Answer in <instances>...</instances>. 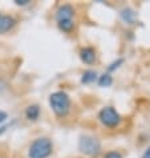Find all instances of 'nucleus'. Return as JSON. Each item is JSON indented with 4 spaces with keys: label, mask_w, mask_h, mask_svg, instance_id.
<instances>
[{
    "label": "nucleus",
    "mask_w": 150,
    "mask_h": 158,
    "mask_svg": "<svg viewBox=\"0 0 150 158\" xmlns=\"http://www.w3.org/2000/svg\"><path fill=\"white\" fill-rule=\"evenodd\" d=\"M112 82H113V78H112V76H110L109 73L101 74L100 78H98V85L100 86H110L112 85Z\"/></svg>",
    "instance_id": "obj_11"
},
{
    "label": "nucleus",
    "mask_w": 150,
    "mask_h": 158,
    "mask_svg": "<svg viewBox=\"0 0 150 158\" xmlns=\"http://www.w3.org/2000/svg\"><path fill=\"white\" fill-rule=\"evenodd\" d=\"M59 28L64 32H70L74 27V21L73 20H64V21H59Z\"/></svg>",
    "instance_id": "obj_12"
},
{
    "label": "nucleus",
    "mask_w": 150,
    "mask_h": 158,
    "mask_svg": "<svg viewBox=\"0 0 150 158\" xmlns=\"http://www.w3.org/2000/svg\"><path fill=\"white\" fill-rule=\"evenodd\" d=\"M73 16H74V8L70 4H63L61 7H59V10L56 12L57 23L64 20H73Z\"/></svg>",
    "instance_id": "obj_5"
},
{
    "label": "nucleus",
    "mask_w": 150,
    "mask_h": 158,
    "mask_svg": "<svg viewBox=\"0 0 150 158\" xmlns=\"http://www.w3.org/2000/svg\"><path fill=\"white\" fill-rule=\"evenodd\" d=\"M121 64H123V59H118V60H116V61H113L112 64L108 67V71L109 72H112V71H114V69H117L118 67H120Z\"/></svg>",
    "instance_id": "obj_13"
},
{
    "label": "nucleus",
    "mask_w": 150,
    "mask_h": 158,
    "mask_svg": "<svg viewBox=\"0 0 150 158\" xmlns=\"http://www.w3.org/2000/svg\"><path fill=\"white\" fill-rule=\"evenodd\" d=\"M96 78H97V73L94 71H85L82 73L81 82L82 84H90V82H93Z\"/></svg>",
    "instance_id": "obj_10"
},
{
    "label": "nucleus",
    "mask_w": 150,
    "mask_h": 158,
    "mask_svg": "<svg viewBox=\"0 0 150 158\" xmlns=\"http://www.w3.org/2000/svg\"><path fill=\"white\" fill-rule=\"evenodd\" d=\"M16 24L15 19L10 15H0V33H6L14 28Z\"/></svg>",
    "instance_id": "obj_6"
},
{
    "label": "nucleus",
    "mask_w": 150,
    "mask_h": 158,
    "mask_svg": "<svg viewBox=\"0 0 150 158\" xmlns=\"http://www.w3.org/2000/svg\"><path fill=\"white\" fill-rule=\"evenodd\" d=\"M78 148L86 156H96L98 154L101 145L98 142V139H96L94 137H90V135H82L80 138V142H78Z\"/></svg>",
    "instance_id": "obj_3"
},
{
    "label": "nucleus",
    "mask_w": 150,
    "mask_h": 158,
    "mask_svg": "<svg viewBox=\"0 0 150 158\" xmlns=\"http://www.w3.org/2000/svg\"><path fill=\"white\" fill-rule=\"evenodd\" d=\"M8 118V116H7V113L6 112H3V110H0V124L2 122H4Z\"/></svg>",
    "instance_id": "obj_15"
},
{
    "label": "nucleus",
    "mask_w": 150,
    "mask_h": 158,
    "mask_svg": "<svg viewBox=\"0 0 150 158\" xmlns=\"http://www.w3.org/2000/svg\"><path fill=\"white\" fill-rule=\"evenodd\" d=\"M120 14H121V17H122L123 21H126V23H129V24L134 23V20H135V12L133 10H130V8H123Z\"/></svg>",
    "instance_id": "obj_9"
},
{
    "label": "nucleus",
    "mask_w": 150,
    "mask_h": 158,
    "mask_svg": "<svg viewBox=\"0 0 150 158\" xmlns=\"http://www.w3.org/2000/svg\"><path fill=\"white\" fill-rule=\"evenodd\" d=\"M80 59L85 64H93L94 60H96V51L90 47L82 48V49L80 51Z\"/></svg>",
    "instance_id": "obj_7"
},
{
    "label": "nucleus",
    "mask_w": 150,
    "mask_h": 158,
    "mask_svg": "<svg viewBox=\"0 0 150 158\" xmlns=\"http://www.w3.org/2000/svg\"><path fill=\"white\" fill-rule=\"evenodd\" d=\"M39 116H40V106H39V105H29V106L25 109V117H27L29 121H36Z\"/></svg>",
    "instance_id": "obj_8"
},
{
    "label": "nucleus",
    "mask_w": 150,
    "mask_h": 158,
    "mask_svg": "<svg viewBox=\"0 0 150 158\" xmlns=\"http://www.w3.org/2000/svg\"><path fill=\"white\" fill-rule=\"evenodd\" d=\"M15 3L17 4V6H27V4L29 3V0H15Z\"/></svg>",
    "instance_id": "obj_16"
},
{
    "label": "nucleus",
    "mask_w": 150,
    "mask_h": 158,
    "mask_svg": "<svg viewBox=\"0 0 150 158\" xmlns=\"http://www.w3.org/2000/svg\"><path fill=\"white\" fill-rule=\"evenodd\" d=\"M98 117H100V121L105 126H108V128H114V126H117L121 122V117L118 114V112L112 106H106L101 109Z\"/></svg>",
    "instance_id": "obj_4"
},
{
    "label": "nucleus",
    "mask_w": 150,
    "mask_h": 158,
    "mask_svg": "<svg viewBox=\"0 0 150 158\" xmlns=\"http://www.w3.org/2000/svg\"><path fill=\"white\" fill-rule=\"evenodd\" d=\"M104 158H122V156L120 154V153H117V152H109L105 154Z\"/></svg>",
    "instance_id": "obj_14"
},
{
    "label": "nucleus",
    "mask_w": 150,
    "mask_h": 158,
    "mask_svg": "<svg viewBox=\"0 0 150 158\" xmlns=\"http://www.w3.org/2000/svg\"><path fill=\"white\" fill-rule=\"evenodd\" d=\"M53 145L52 141L47 137H39L31 143L28 157L29 158H48L52 154Z\"/></svg>",
    "instance_id": "obj_1"
},
{
    "label": "nucleus",
    "mask_w": 150,
    "mask_h": 158,
    "mask_svg": "<svg viewBox=\"0 0 150 158\" xmlns=\"http://www.w3.org/2000/svg\"><path fill=\"white\" fill-rule=\"evenodd\" d=\"M142 158H150V146L146 149V152L144 153V156H142Z\"/></svg>",
    "instance_id": "obj_17"
},
{
    "label": "nucleus",
    "mask_w": 150,
    "mask_h": 158,
    "mask_svg": "<svg viewBox=\"0 0 150 158\" xmlns=\"http://www.w3.org/2000/svg\"><path fill=\"white\" fill-rule=\"evenodd\" d=\"M49 105L57 116L63 117L69 112L70 108V98L64 92H55L49 96Z\"/></svg>",
    "instance_id": "obj_2"
}]
</instances>
